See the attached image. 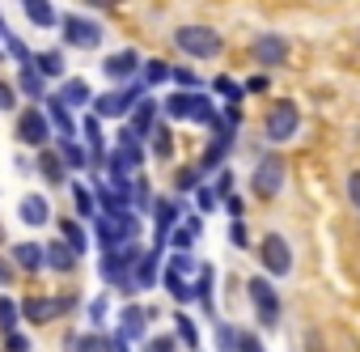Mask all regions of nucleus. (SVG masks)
Wrapping results in <instances>:
<instances>
[{"instance_id":"1","label":"nucleus","mask_w":360,"mask_h":352,"mask_svg":"<svg viewBox=\"0 0 360 352\" xmlns=\"http://www.w3.org/2000/svg\"><path fill=\"white\" fill-rule=\"evenodd\" d=\"M174 43H178V51H187L191 60H212L225 47V39L212 26H178L174 30Z\"/></svg>"},{"instance_id":"2","label":"nucleus","mask_w":360,"mask_h":352,"mask_svg":"<svg viewBox=\"0 0 360 352\" xmlns=\"http://www.w3.org/2000/svg\"><path fill=\"white\" fill-rule=\"evenodd\" d=\"M144 98H148V85L131 77L127 85H119V89H110V94H102V98L94 102V115H98V119H119V115L136 111V102H144Z\"/></svg>"},{"instance_id":"3","label":"nucleus","mask_w":360,"mask_h":352,"mask_svg":"<svg viewBox=\"0 0 360 352\" xmlns=\"http://www.w3.org/2000/svg\"><path fill=\"white\" fill-rule=\"evenodd\" d=\"M284 179H288V165H284V157H263L259 161V170H255V179H250V191L259 196V200H276L280 191H284Z\"/></svg>"},{"instance_id":"4","label":"nucleus","mask_w":360,"mask_h":352,"mask_svg":"<svg viewBox=\"0 0 360 352\" xmlns=\"http://www.w3.org/2000/svg\"><path fill=\"white\" fill-rule=\"evenodd\" d=\"M297 127H301V111H297V102L292 98H280V102H271V111H267V140H276V144H284V140H292L297 136Z\"/></svg>"},{"instance_id":"5","label":"nucleus","mask_w":360,"mask_h":352,"mask_svg":"<svg viewBox=\"0 0 360 352\" xmlns=\"http://www.w3.org/2000/svg\"><path fill=\"white\" fill-rule=\"evenodd\" d=\"M246 293H250V301H255L259 327H276V322H280V293H276V284H271L267 276H255V280H246Z\"/></svg>"},{"instance_id":"6","label":"nucleus","mask_w":360,"mask_h":352,"mask_svg":"<svg viewBox=\"0 0 360 352\" xmlns=\"http://www.w3.org/2000/svg\"><path fill=\"white\" fill-rule=\"evenodd\" d=\"M60 30H64V43L68 47H81V51H94L102 43V26L94 18H81V13H68L60 22Z\"/></svg>"},{"instance_id":"7","label":"nucleus","mask_w":360,"mask_h":352,"mask_svg":"<svg viewBox=\"0 0 360 352\" xmlns=\"http://www.w3.org/2000/svg\"><path fill=\"white\" fill-rule=\"evenodd\" d=\"M18 140H22V144H34V149H47V140H51V119H47V111H39V106L22 111V115H18Z\"/></svg>"},{"instance_id":"8","label":"nucleus","mask_w":360,"mask_h":352,"mask_svg":"<svg viewBox=\"0 0 360 352\" xmlns=\"http://www.w3.org/2000/svg\"><path fill=\"white\" fill-rule=\"evenodd\" d=\"M259 259L267 268V276H288L292 272V246L284 242V234H267L259 246Z\"/></svg>"},{"instance_id":"9","label":"nucleus","mask_w":360,"mask_h":352,"mask_svg":"<svg viewBox=\"0 0 360 352\" xmlns=\"http://www.w3.org/2000/svg\"><path fill=\"white\" fill-rule=\"evenodd\" d=\"M140 161H144V149H140V140H136V136L123 127V144H119V149L106 157V165H110V174H115V179H123V174H127V170H136Z\"/></svg>"},{"instance_id":"10","label":"nucleus","mask_w":360,"mask_h":352,"mask_svg":"<svg viewBox=\"0 0 360 352\" xmlns=\"http://www.w3.org/2000/svg\"><path fill=\"white\" fill-rule=\"evenodd\" d=\"M250 56H255V64L276 68V64L288 60V39H284V34H259V39L250 43Z\"/></svg>"},{"instance_id":"11","label":"nucleus","mask_w":360,"mask_h":352,"mask_svg":"<svg viewBox=\"0 0 360 352\" xmlns=\"http://www.w3.org/2000/svg\"><path fill=\"white\" fill-rule=\"evenodd\" d=\"M140 68H144V60H140V51H131V47H123V51H115V56L102 60V73H106L110 81H127V77H136Z\"/></svg>"},{"instance_id":"12","label":"nucleus","mask_w":360,"mask_h":352,"mask_svg":"<svg viewBox=\"0 0 360 352\" xmlns=\"http://www.w3.org/2000/svg\"><path fill=\"white\" fill-rule=\"evenodd\" d=\"M233 136H238V132H221V136H212V144L204 149V157L195 161V170H200V174L221 170V165H225V157H229V149H233Z\"/></svg>"},{"instance_id":"13","label":"nucleus","mask_w":360,"mask_h":352,"mask_svg":"<svg viewBox=\"0 0 360 352\" xmlns=\"http://www.w3.org/2000/svg\"><path fill=\"white\" fill-rule=\"evenodd\" d=\"M178 217H183V208H178L174 200H157V208H153V221H157V251L165 246L169 230H178Z\"/></svg>"},{"instance_id":"14","label":"nucleus","mask_w":360,"mask_h":352,"mask_svg":"<svg viewBox=\"0 0 360 352\" xmlns=\"http://www.w3.org/2000/svg\"><path fill=\"white\" fill-rule=\"evenodd\" d=\"M18 217L30 225V230H39V225H47L51 221V208H47V196H26L22 204H18Z\"/></svg>"},{"instance_id":"15","label":"nucleus","mask_w":360,"mask_h":352,"mask_svg":"<svg viewBox=\"0 0 360 352\" xmlns=\"http://www.w3.org/2000/svg\"><path fill=\"white\" fill-rule=\"evenodd\" d=\"M47 119H51V127H56L64 140H72V136H77V127H81V123L72 119V111H68L60 98H51V102H47Z\"/></svg>"},{"instance_id":"16","label":"nucleus","mask_w":360,"mask_h":352,"mask_svg":"<svg viewBox=\"0 0 360 352\" xmlns=\"http://www.w3.org/2000/svg\"><path fill=\"white\" fill-rule=\"evenodd\" d=\"M13 263H18L22 272H39V268H47V255H43L39 242H18V246H13Z\"/></svg>"},{"instance_id":"17","label":"nucleus","mask_w":360,"mask_h":352,"mask_svg":"<svg viewBox=\"0 0 360 352\" xmlns=\"http://www.w3.org/2000/svg\"><path fill=\"white\" fill-rule=\"evenodd\" d=\"M56 98H60L68 111H72V106H89V102H94V94H89V85H85L81 77H68V81H64V89H60Z\"/></svg>"},{"instance_id":"18","label":"nucleus","mask_w":360,"mask_h":352,"mask_svg":"<svg viewBox=\"0 0 360 352\" xmlns=\"http://www.w3.org/2000/svg\"><path fill=\"white\" fill-rule=\"evenodd\" d=\"M144 322H148V314H144L140 306H127V310L119 314V339H140V335H144Z\"/></svg>"},{"instance_id":"19","label":"nucleus","mask_w":360,"mask_h":352,"mask_svg":"<svg viewBox=\"0 0 360 352\" xmlns=\"http://www.w3.org/2000/svg\"><path fill=\"white\" fill-rule=\"evenodd\" d=\"M22 9H26V18L34 22V30H51V26H56L51 0H22Z\"/></svg>"},{"instance_id":"20","label":"nucleus","mask_w":360,"mask_h":352,"mask_svg":"<svg viewBox=\"0 0 360 352\" xmlns=\"http://www.w3.org/2000/svg\"><path fill=\"white\" fill-rule=\"evenodd\" d=\"M153 119H157V106H153V98H144V102H136V115H131L127 132L140 140V136H148V132H153Z\"/></svg>"},{"instance_id":"21","label":"nucleus","mask_w":360,"mask_h":352,"mask_svg":"<svg viewBox=\"0 0 360 352\" xmlns=\"http://www.w3.org/2000/svg\"><path fill=\"white\" fill-rule=\"evenodd\" d=\"M22 314H26L30 322H51L60 310H56V297H26V301H22Z\"/></svg>"},{"instance_id":"22","label":"nucleus","mask_w":360,"mask_h":352,"mask_svg":"<svg viewBox=\"0 0 360 352\" xmlns=\"http://www.w3.org/2000/svg\"><path fill=\"white\" fill-rule=\"evenodd\" d=\"M39 174H43L51 187H60V183H64V161H60V153L43 149V153H39Z\"/></svg>"},{"instance_id":"23","label":"nucleus","mask_w":360,"mask_h":352,"mask_svg":"<svg viewBox=\"0 0 360 352\" xmlns=\"http://www.w3.org/2000/svg\"><path fill=\"white\" fill-rule=\"evenodd\" d=\"M195 238H200V217H187L183 225H178V230H174V238H169V246H174L178 255H187V246H191Z\"/></svg>"},{"instance_id":"24","label":"nucleus","mask_w":360,"mask_h":352,"mask_svg":"<svg viewBox=\"0 0 360 352\" xmlns=\"http://www.w3.org/2000/svg\"><path fill=\"white\" fill-rule=\"evenodd\" d=\"M43 255H47V268H56V272H72V268H77V255H72L64 242L43 246Z\"/></svg>"},{"instance_id":"25","label":"nucleus","mask_w":360,"mask_h":352,"mask_svg":"<svg viewBox=\"0 0 360 352\" xmlns=\"http://www.w3.org/2000/svg\"><path fill=\"white\" fill-rule=\"evenodd\" d=\"M18 89H22L26 98H34V102H39V98H47V81H43L34 68H22V73H18Z\"/></svg>"},{"instance_id":"26","label":"nucleus","mask_w":360,"mask_h":352,"mask_svg":"<svg viewBox=\"0 0 360 352\" xmlns=\"http://www.w3.org/2000/svg\"><path fill=\"white\" fill-rule=\"evenodd\" d=\"M165 289H169L174 301H195V284H187V276H178L169 268H165Z\"/></svg>"},{"instance_id":"27","label":"nucleus","mask_w":360,"mask_h":352,"mask_svg":"<svg viewBox=\"0 0 360 352\" xmlns=\"http://www.w3.org/2000/svg\"><path fill=\"white\" fill-rule=\"evenodd\" d=\"M34 73H39L43 81H47V77H60V73H64V56H60V51H39V56H34Z\"/></svg>"},{"instance_id":"28","label":"nucleus","mask_w":360,"mask_h":352,"mask_svg":"<svg viewBox=\"0 0 360 352\" xmlns=\"http://www.w3.org/2000/svg\"><path fill=\"white\" fill-rule=\"evenodd\" d=\"M60 161H64L68 170H85V165H89V149H81L77 140H64V144H60Z\"/></svg>"},{"instance_id":"29","label":"nucleus","mask_w":360,"mask_h":352,"mask_svg":"<svg viewBox=\"0 0 360 352\" xmlns=\"http://www.w3.org/2000/svg\"><path fill=\"white\" fill-rule=\"evenodd\" d=\"M60 230H64V246H68L72 255H81V251H85V225L64 217V221H60Z\"/></svg>"},{"instance_id":"30","label":"nucleus","mask_w":360,"mask_h":352,"mask_svg":"<svg viewBox=\"0 0 360 352\" xmlns=\"http://www.w3.org/2000/svg\"><path fill=\"white\" fill-rule=\"evenodd\" d=\"M64 348H68V352H110V344H106L102 335H72Z\"/></svg>"},{"instance_id":"31","label":"nucleus","mask_w":360,"mask_h":352,"mask_svg":"<svg viewBox=\"0 0 360 352\" xmlns=\"http://www.w3.org/2000/svg\"><path fill=\"white\" fill-rule=\"evenodd\" d=\"M157 259H161V251H153V255L140 259V268H136V284H140V289H153V280H157Z\"/></svg>"},{"instance_id":"32","label":"nucleus","mask_w":360,"mask_h":352,"mask_svg":"<svg viewBox=\"0 0 360 352\" xmlns=\"http://www.w3.org/2000/svg\"><path fill=\"white\" fill-rule=\"evenodd\" d=\"M195 301H204V310L212 314V263L200 268V280H195Z\"/></svg>"},{"instance_id":"33","label":"nucleus","mask_w":360,"mask_h":352,"mask_svg":"<svg viewBox=\"0 0 360 352\" xmlns=\"http://www.w3.org/2000/svg\"><path fill=\"white\" fill-rule=\"evenodd\" d=\"M18 306H13V297H0V331L5 335H18Z\"/></svg>"},{"instance_id":"34","label":"nucleus","mask_w":360,"mask_h":352,"mask_svg":"<svg viewBox=\"0 0 360 352\" xmlns=\"http://www.w3.org/2000/svg\"><path fill=\"white\" fill-rule=\"evenodd\" d=\"M72 200H77V213L81 217H94L98 213V200H94V191L85 183H72Z\"/></svg>"},{"instance_id":"35","label":"nucleus","mask_w":360,"mask_h":352,"mask_svg":"<svg viewBox=\"0 0 360 352\" xmlns=\"http://www.w3.org/2000/svg\"><path fill=\"white\" fill-rule=\"evenodd\" d=\"M174 331H178V344H187V348L200 344V331H195V322H191L187 314H178V318H174Z\"/></svg>"},{"instance_id":"36","label":"nucleus","mask_w":360,"mask_h":352,"mask_svg":"<svg viewBox=\"0 0 360 352\" xmlns=\"http://www.w3.org/2000/svg\"><path fill=\"white\" fill-rule=\"evenodd\" d=\"M165 115L169 119H187L191 115V94H169L165 98Z\"/></svg>"},{"instance_id":"37","label":"nucleus","mask_w":360,"mask_h":352,"mask_svg":"<svg viewBox=\"0 0 360 352\" xmlns=\"http://www.w3.org/2000/svg\"><path fill=\"white\" fill-rule=\"evenodd\" d=\"M212 89H217L221 98H229V102L238 106V98H242V89H246V85H238L233 77H217V81H212Z\"/></svg>"},{"instance_id":"38","label":"nucleus","mask_w":360,"mask_h":352,"mask_svg":"<svg viewBox=\"0 0 360 352\" xmlns=\"http://www.w3.org/2000/svg\"><path fill=\"white\" fill-rule=\"evenodd\" d=\"M161 81H169V64L148 60V64H144V85H161Z\"/></svg>"},{"instance_id":"39","label":"nucleus","mask_w":360,"mask_h":352,"mask_svg":"<svg viewBox=\"0 0 360 352\" xmlns=\"http://www.w3.org/2000/svg\"><path fill=\"white\" fill-rule=\"evenodd\" d=\"M157 136H153V157H169L174 153V136H169V127H153Z\"/></svg>"},{"instance_id":"40","label":"nucleus","mask_w":360,"mask_h":352,"mask_svg":"<svg viewBox=\"0 0 360 352\" xmlns=\"http://www.w3.org/2000/svg\"><path fill=\"white\" fill-rule=\"evenodd\" d=\"M217 344H221V352H238V327L221 322V327H217Z\"/></svg>"},{"instance_id":"41","label":"nucleus","mask_w":360,"mask_h":352,"mask_svg":"<svg viewBox=\"0 0 360 352\" xmlns=\"http://www.w3.org/2000/svg\"><path fill=\"white\" fill-rule=\"evenodd\" d=\"M195 204H200V213H212L221 200H217V191H212V187H195Z\"/></svg>"},{"instance_id":"42","label":"nucleus","mask_w":360,"mask_h":352,"mask_svg":"<svg viewBox=\"0 0 360 352\" xmlns=\"http://www.w3.org/2000/svg\"><path fill=\"white\" fill-rule=\"evenodd\" d=\"M229 246H238V251H246V246H250V234H246V225H242V221H233V225H229Z\"/></svg>"},{"instance_id":"43","label":"nucleus","mask_w":360,"mask_h":352,"mask_svg":"<svg viewBox=\"0 0 360 352\" xmlns=\"http://www.w3.org/2000/svg\"><path fill=\"white\" fill-rule=\"evenodd\" d=\"M174 348H178V335H157L144 344V352H174Z\"/></svg>"},{"instance_id":"44","label":"nucleus","mask_w":360,"mask_h":352,"mask_svg":"<svg viewBox=\"0 0 360 352\" xmlns=\"http://www.w3.org/2000/svg\"><path fill=\"white\" fill-rule=\"evenodd\" d=\"M238 352H263L259 335H255V331H238Z\"/></svg>"},{"instance_id":"45","label":"nucleus","mask_w":360,"mask_h":352,"mask_svg":"<svg viewBox=\"0 0 360 352\" xmlns=\"http://www.w3.org/2000/svg\"><path fill=\"white\" fill-rule=\"evenodd\" d=\"M191 268H195V259H191V255H178V251L169 255V272H178V276H187Z\"/></svg>"},{"instance_id":"46","label":"nucleus","mask_w":360,"mask_h":352,"mask_svg":"<svg viewBox=\"0 0 360 352\" xmlns=\"http://www.w3.org/2000/svg\"><path fill=\"white\" fill-rule=\"evenodd\" d=\"M200 183V170H178V191H195Z\"/></svg>"},{"instance_id":"47","label":"nucleus","mask_w":360,"mask_h":352,"mask_svg":"<svg viewBox=\"0 0 360 352\" xmlns=\"http://www.w3.org/2000/svg\"><path fill=\"white\" fill-rule=\"evenodd\" d=\"M347 200H352V208H360V170L347 174Z\"/></svg>"},{"instance_id":"48","label":"nucleus","mask_w":360,"mask_h":352,"mask_svg":"<svg viewBox=\"0 0 360 352\" xmlns=\"http://www.w3.org/2000/svg\"><path fill=\"white\" fill-rule=\"evenodd\" d=\"M18 106V94H13V85L9 81H0V111H13Z\"/></svg>"},{"instance_id":"49","label":"nucleus","mask_w":360,"mask_h":352,"mask_svg":"<svg viewBox=\"0 0 360 352\" xmlns=\"http://www.w3.org/2000/svg\"><path fill=\"white\" fill-rule=\"evenodd\" d=\"M169 81H178V85H187V89H191V85H200V81H195V77H191L187 68H169Z\"/></svg>"},{"instance_id":"50","label":"nucleus","mask_w":360,"mask_h":352,"mask_svg":"<svg viewBox=\"0 0 360 352\" xmlns=\"http://www.w3.org/2000/svg\"><path fill=\"white\" fill-rule=\"evenodd\" d=\"M229 187H233V179H229V174H221V179H217V200H221V196L229 200Z\"/></svg>"},{"instance_id":"51","label":"nucleus","mask_w":360,"mask_h":352,"mask_svg":"<svg viewBox=\"0 0 360 352\" xmlns=\"http://www.w3.org/2000/svg\"><path fill=\"white\" fill-rule=\"evenodd\" d=\"M225 208H229V217H233V221H242V200H238V196H229V200H225Z\"/></svg>"},{"instance_id":"52","label":"nucleus","mask_w":360,"mask_h":352,"mask_svg":"<svg viewBox=\"0 0 360 352\" xmlns=\"http://www.w3.org/2000/svg\"><path fill=\"white\" fill-rule=\"evenodd\" d=\"M89 318H94V322H102V318H106V297H102V301H94V306H89Z\"/></svg>"},{"instance_id":"53","label":"nucleus","mask_w":360,"mask_h":352,"mask_svg":"<svg viewBox=\"0 0 360 352\" xmlns=\"http://www.w3.org/2000/svg\"><path fill=\"white\" fill-rule=\"evenodd\" d=\"M246 89H250V94H259V89H267V77H250V81H246Z\"/></svg>"},{"instance_id":"54","label":"nucleus","mask_w":360,"mask_h":352,"mask_svg":"<svg viewBox=\"0 0 360 352\" xmlns=\"http://www.w3.org/2000/svg\"><path fill=\"white\" fill-rule=\"evenodd\" d=\"M9 352H26V335H9Z\"/></svg>"},{"instance_id":"55","label":"nucleus","mask_w":360,"mask_h":352,"mask_svg":"<svg viewBox=\"0 0 360 352\" xmlns=\"http://www.w3.org/2000/svg\"><path fill=\"white\" fill-rule=\"evenodd\" d=\"M13 280V268H5V263H0V284H9Z\"/></svg>"},{"instance_id":"56","label":"nucleus","mask_w":360,"mask_h":352,"mask_svg":"<svg viewBox=\"0 0 360 352\" xmlns=\"http://www.w3.org/2000/svg\"><path fill=\"white\" fill-rule=\"evenodd\" d=\"M89 5H115V0H89Z\"/></svg>"},{"instance_id":"57","label":"nucleus","mask_w":360,"mask_h":352,"mask_svg":"<svg viewBox=\"0 0 360 352\" xmlns=\"http://www.w3.org/2000/svg\"><path fill=\"white\" fill-rule=\"evenodd\" d=\"M0 60H5V51H0Z\"/></svg>"}]
</instances>
